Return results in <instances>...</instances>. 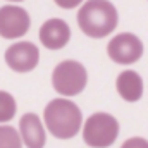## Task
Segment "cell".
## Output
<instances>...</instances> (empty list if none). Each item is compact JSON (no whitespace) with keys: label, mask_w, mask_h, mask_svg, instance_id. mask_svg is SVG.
Segmentation results:
<instances>
[{"label":"cell","mask_w":148,"mask_h":148,"mask_svg":"<svg viewBox=\"0 0 148 148\" xmlns=\"http://www.w3.org/2000/svg\"><path fill=\"white\" fill-rule=\"evenodd\" d=\"M77 26L90 38H105L117 28L119 14L109 0H88L77 10Z\"/></svg>","instance_id":"obj_1"},{"label":"cell","mask_w":148,"mask_h":148,"mask_svg":"<svg viewBox=\"0 0 148 148\" xmlns=\"http://www.w3.org/2000/svg\"><path fill=\"white\" fill-rule=\"evenodd\" d=\"M43 121L52 136L59 140H71L81 129L83 112L67 98H53L43 110Z\"/></svg>","instance_id":"obj_2"},{"label":"cell","mask_w":148,"mask_h":148,"mask_svg":"<svg viewBox=\"0 0 148 148\" xmlns=\"http://www.w3.org/2000/svg\"><path fill=\"white\" fill-rule=\"evenodd\" d=\"M119 136V122L107 112L91 114L83 124V141L91 148H107Z\"/></svg>","instance_id":"obj_3"},{"label":"cell","mask_w":148,"mask_h":148,"mask_svg":"<svg viewBox=\"0 0 148 148\" xmlns=\"http://www.w3.org/2000/svg\"><path fill=\"white\" fill-rule=\"evenodd\" d=\"M88 83V73L77 60H62L52 73V86L62 97L79 95Z\"/></svg>","instance_id":"obj_4"},{"label":"cell","mask_w":148,"mask_h":148,"mask_svg":"<svg viewBox=\"0 0 148 148\" xmlns=\"http://www.w3.org/2000/svg\"><path fill=\"white\" fill-rule=\"evenodd\" d=\"M143 52H145L143 41L133 33H119L107 45V53L110 60L121 66H129L138 62Z\"/></svg>","instance_id":"obj_5"},{"label":"cell","mask_w":148,"mask_h":148,"mask_svg":"<svg viewBox=\"0 0 148 148\" xmlns=\"http://www.w3.org/2000/svg\"><path fill=\"white\" fill-rule=\"evenodd\" d=\"M31 26L29 14L17 5L0 7V36L5 40L23 38Z\"/></svg>","instance_id":"obj_6"},{"label":"cell","mask_w":148,"mask_h":148,"mask_svg":"<svg viewBox=\"0 0 148 148\" xmlns=\"http://www.w3.org/2000/svg\"><path fill=\"white\" fill-rule=\"evenodd\" d=\"M40 50L31 41H17L12 43L5 50V62L16 73H29L38 66Z\"/></svg>","instance_id":"obj_7"},{"label":"cell","mask_w":148,"mask_h":148,"mask_svg":"<svg viewBox=\"0 0 148 148\" xmlns=\"http://www.w3.org/2000/svg\"><path fill=\"white\" fill-rule=\"evenodd\" d=\"M38 36H40V41L45 48L60 50L71 40V28L64 19L53 17V19H48L41 24V28L38 31Z\"/></svg>","instance_id":"obj_8"},{"label":"cell","mask_w":148,"mask_h":148,"mask_svg":"<svg viewBox=\"0 0 148 148\" xmlns=\"http://www.w3.org/2000/svg\"><path fill=\"white\" fill-rule=\"evenodd\" d=\"M19 134L26 148H43L47 143L45 127L36 114H24L19 121Z\"/></svg>","instance_id":"obj_9"},{"label":"cell","mask_w":148,"mask_h":148,"mask_svg":"<svg viewBox=\"0 0 148 148\" xmlns=\"http://www.w3.org/2000/svg\"><path fill=\"white\" fill-rule=\"evenodd\" d=\"M115 88H117V93L121 95V98L129 103H134L143 97V79L133 69H126L117 76Z\"/></svg>","instance_id":"obj_10"},{"label":"cell","mask_w":148,"mask_h":148,"mask_svg":"<svg viewBox=\"0 0 148 148\" xmlns=\"http://www.w3.org/2000/svg\"><path fill=\"white\" fill-rule=\"evenodd\" d=\"M16 112H17V107H16L14 97L3 90H0V124L12 121Z\"/></svg>","instance_id":"obj_11"},{"label":"cell","mask_w":148,"mask_h":148,"mask_svg":"<svg viewBox=\"0 0 148 148\" xmlns=\"http://www.w3.org/2000/svg\"><path fill=\"white\" fill-rule=\"evenodd\" d=\"M0 148H23L21 134L12 126H0Z\"/></svg>","instance_id":"obj_12"},{"label":"cell","mask_w":148,"mask_h":148,"mask_svg":"<svg viewBox=\"0 0 148 148\" xmlns=\"http://www.w3.org/2000/svg\"><path fill=\"white\" fill-rule=\"evenodd\" d=\"M121 148H148V141L145 138H140V136H134V138H129L122 143Z\"/></svg>","instance_id":"obj_13"},{"label":"cell","mask_w":148,"mask_h":148,"mask_svg":"<svg viewBox=\"0 0 148 148\" xmlns=\"http://www.w3.org/2000/svg\"><path fill=\"white\" fill-rule=\"evenodd\" d=\"M60 9H74V7H77L83 0H53Z\"/></svg>","instance_id":"obj_14"},{"label":"cell","mask_w":148,"mask_h":148,"mask_svg":"<svg viewBox=\"0 0 148 148\" xmlns=\"http://www.w3.org/2000/svg\"><path fill=\"white\" fill-rule=\"evenodd\" d=\"M9 2H23V0H9Z\"/></svg>","instance_id":"obj_15"}]
</instances>
